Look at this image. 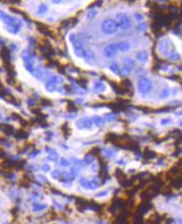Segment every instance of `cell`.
Instances as JSON below:
<instances>
[{
    "instance_id": "18",
    "label": "cell",
    "mask_w": 182,
    "mask_h": 224,
    "mask_svg": "<svg viewBox=\"0 0 182 224\" xmlns=\"http://www.w3.org/2000/svg\"><path fill=\"white\" fill-rule=\"evenodd\" d=\"M46 11H47V7L44 4H42L41 6L39 7V13H44Z\"/></svg>"
},
{
    "instance_id": "6",
    "label": "cell",
    "mask_w": 182,
    "mask_h": 224,
    "mask_svg": "<svg viewBox=\"0 0 182 224\" xmlns=\"http://www.w3.org/2000/svg\"><path fill=\"white\" fill-rule=\"evenodd\" d=\"M116 47H117L118 50H119L120 52H127V51H129L130 46H129V43L122 41L116 44Z\"/></svg>"
},
{
    "instance_id": "1",
    "label": "cell",
    "mask_w": 182,
    "mask_h": 224,
    "mask_svg": "<svg viewBox=\"0 0 182 224\" xmlns=\"http://www.w3.org/2000/svg\"><path fill=\"white\" fill-rule=\"evenodd\" d=\"M117 28L118 25L115 20H113L111 18H107L102 23V30L108 35H112L116 32Z\"/></svg>"
},
{
    "instance_id": "17",
    "label": "cell",
    "mask_w": 182,
    "mask_h": 224,
    "mask_svg": "<svg viewBox=\"0 0 182 224\" xmlns=\"http://www.w3.org/2000/svg\"><path fill=\"white\" fill-rule=\"evenodd\" d=\"M93 121H94L95 124L100 125L103 123V120L101 118H100L99 116H94V118L93 119Z\"/></svg>"
},
{
    "instance_id": "9",
    "label": "cell",
    "mask_w": 182,
    "mask_h": 224,
    "mask_svg": "<svg viewBox=\"0 0 182 224\" xmlns=\"http://www.w3.org/2000/svg\"><path fill=\"white\" fill-rule=\"evenodd\" d=\"M124 66H126V67H128V68L132 70V68L135 66V62H134L133 59H130V58H126L124 60Z\"/></svg>"
},
{
    "instance_id": "21",
    "label": "cell",
    "mask_w": 182,
    "mask_h": 224,
    "mask_svg": "<svg viewBox=\"0 0 182 224\" xmlns=\"http://www.w3.org/2000/svg\"><path fill=\"white\" fill-rule=\"evenodd\" d=\"M135 18H136V19H138V20H141V19H143V16H142L141 14H140V13H135Z\"/></svg>"
},
{
    "instance_id": "3",
    "label": "cell",
    "mask_w": 182,
    "mask_h": 224,
    "mask_svg": "<svg viewBox=\"0 0 182 224\" xmlns=\"http://www.w3.org/2000/svg\"><path fill=\"white\" fill-rule=\"evenodd\" d=\"M152 88V83L151 81L145 77L141 78L138 82V89L139 91L142 94H146L150 92V90Z\"/></svg>"
},
{
    "instance_id": "13",
    "label": "cell",
    "mask_w": 182,
    "mask_h": 224,
    "mask_svg": "<svg viewBox=\"0 0 182 224\" xmlns=\"http://www.w3.org/2000/svg\"><path fill=\"white\" fill-rule=\"evenodd\" d=\"M84 51L83 49H74V53L78 57H84Z\"/></svg>"
},
{
    "instance_id": "16",
    "label": "cell",
    "mask_w": 182,
    "mask_h": 224,
    "mask_svg": "<svg viewBox=\"0 0 182 224\" xmlns=\"http://www.w3.org/2000/svg\"><path fill=\"white\" fill-rule=\"evenodd\" d=\"M96 15V11L95 10H89L87 13V18L88 19H90V18H93Z\"/></svg>"
},
{
    "instance_id": "11",
    "label": "cell",
    "mask_w": 182,
    "mask_h": 224,
    "mask_svg": "<svg viewBox=\"0 0 182 224\" xmlns=\"http://www.w3.org/2000/svg\"><path fill=\"white\" fill-rule=\"evenodd\" d=\"M84 57L87 60H94V54L93 52H91L90 50H85L84 51Z\"/></svg>"
},
{
    "instance_id": "12",
    "label": "cell",
    "mask_w": 182,
    "mask_h": 224,
    "mask_svg": "<svg viewBox=\"0 0 182 224\" xmlns=\"http://www.w3.org/2000/svg\"><path fill=\"white\" fill-rule=\"evenodd\" d=\"M54 87H55V84L53 81V80H49L48 82L46 84V88L48 91H53L54 89Z\"/></svg>"
},
{
    "instance_id": "15",
    "label": "cell",
    "mask_w": 182,
    "mask_h": 224,
    "mask_svg": "<svg viewBox=\"0 0 182 224\" xmlns=\"http://www.w3.org/2000/svg\"><path fill=\"white\" fill-rule=\"evenodd\" d=\"M147 29V24L145 23H141L137 26V30L139 31H145Z\"/></svg>"
},
{
    "instance_id": "8",
    "label": "cell",
    "mask_w": 182,
    "mask_h": 224,
    "mask_svg": "<svg viewBox=\"0 0 182 224\" xmlns=\"http://www.w3.org/2000/svg\"><path fill=\"white\" fill-rule=\"evenodd\" d=\"M37 26H38L39 30L41 33H43L44 35H51V31L48 30V28L46 25L43 24L42 23H39V24H37Z\"/></svg>"
},
{
    "instance_id": "4",
    "label": "cell",
    "mask_w": 182,
    "mask_h": 224,
    "mask_svg": "<svg viewBox=\"0 0 182 224\" xmlns=\"http://www.w3.org/2000/svg\"><path fill=\"white\" fill-rule=\"evenodd\" d=\"M117 47H116V44H111L110 45H108L107 47L105 49V55L108 58H112L114 57L116 53H117Z\"/></svg>"
},
{
    "instance_id": "19",
    "label": "cell",
    "mask_w": 182,
    "mask_h": 224,
    "mask_svg": "<svg viewBox=\"0 0 182 224\" xmlns=\"http://www.w3.org/2000/svg\"><path fill=\"white\" fill-rule=\"evenodd\" d=\"M130 71H131V69H129V68L126 67V66H124V68L122 69V73H123V75H129V73H130Z\"/></svg>"
},
{
    "instance_id": "14",
    "label": "cell",
    "mask_w": 182,
    "mask_h": 224,
    "mask_svg": "<svg viewBox=\"0 0 182 224\" xmlns=\"http://www.w3.org/2000/svg\"><path fill=\"white\" fill-rule=\"evenodd\" d=\"M169 94H170L169 89H163L161 91V93L160 94V98H165V97H167L169 95Z\"/></svg>"
},
{
    "instance_id": "10",
    "label": "cell",
    "mask_w": 182,
    "mask_h": 224,
    "mask_svg": "<svg viewBox=\"0 0 182 224\" xmlns=\"http://www.w3.org/2000/svg\"><path fill=\"white\" fill-rule=\"evenodd\" d=\"M110 69L111 70L115 75H120V70H119V66L116 63H112L110 66Z\"/></svg>"
},
{
    "instance_id": "5",
    "label": "cell",
    "mask_w": 182,
    "mask_h": 224,
    "mask_svg": "<svg viewBox=\"0 0 182 224\" xmlns=\"http://www.w3.org/2000/svg\"><path fill=\"white\" fill-rule=\"evenodd\" d=\"M136 59H138L140 62L142 63H145L148 59H149V54L146 50H141L140 52H138L136 54Z\"/></svg>"
},
{
    "instance_id": "22",
    "label": "cell",
    "mask_w": 182,
    "mask_h": 224,
    "mask_svg": "<svg viewBox=\"0 0 182 224\" xmlns=\"http://www.w3.org/2000/svg\"><path fill=\"white\" fill-rule=\"evenodd\" d=\"M181 125H182V122H181Z\"/></svg>"
},
{
    "instance_id": "20",
    "label": "cell",
    "mask_w": 182,
    "mask_h": 224,
    "mask_svg": "<svg viewBox=\"0 0 182 224\" xmlns=\"http://www.w3.org/2000/svg\"><path fill=\"white\" fill-rule=\"evenodd\" d=\"M171 59H174V60H178L180 59V54L177 53H174L171 54Z\"/></svg>"
},
{
    "instance_id": "7",
    "label": "cell",
    "mask_w": 182,
    "mask_h": 224,
    "mask_svg": "<svg viewBox=\"0 0 182 224\" xmlns=\"http://www.w3.org/2000/svg\"><path fill=\"white\" fill-rule=\"evenodd\" d=\"M1 55H2V59H4V63H9V59H10V52L7 48H3L2 51H1Z\"/></svg>"
},
{
    "instance_id": "2",
    "label": "cell",
    "mask_w": 182,
    "mask_h": 224,
    "mask_svg": "<svg viewBox=\"0 0 182 224\" xmlns=\"http://www.w3.org/2000/svg\"><path fill=\"white\" fill-rule=\"evenodd\" d=\"M115 22L117 24L118 27L121 30H127L130 26V24H131L129 17L126 14H124V13L118 14L116 19H115Z\"/></svg>"
}]
</instances>
